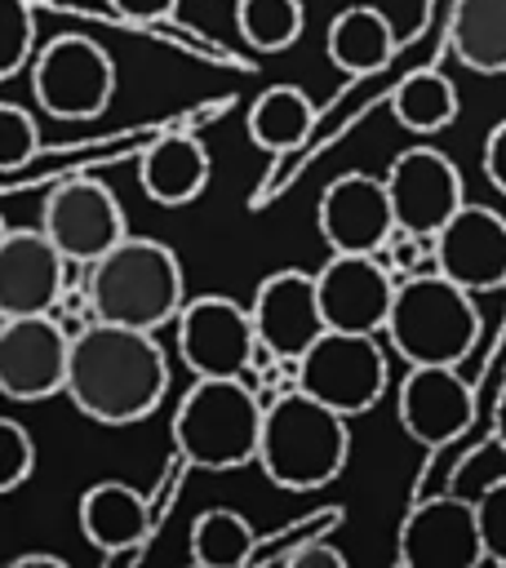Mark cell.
<instances>
[{"label": "cell", "instance_id": "cell-2", "mask_svg": "<svg viewBox=\"0 0 506 568\" xmlns=\"http://www.w3.org/2000/svg\"><path fill=\"white\" fill-rule=\"evenodd\" d=\"M351 417L328 408L324 399L306 395L302 386L275 390L262 413L257 466L271 484L289 493L328 488L351 457Z\"/></svg>", "mask_w": 506, "mask_h": 568}, {"label": "cell", "instance_id": "cell-37", "mask_svg": "<svg viewBox=\"0 0 506 568\" xmlns=\"http://www.w3.org/2000/svg\"><path fill=\"white\" fill-rule=\"evenodd\" d=\"M31 4H53V0H31Z\"/></svg>", "mask_w": 506, "mask_h": 568}, {"label": "cell", "instance_id": "cell-3", "mask_svg": "<svg viewBox=\"0 0 506 568\" xmlns=\"http://www.w3.org/2000/svg\"><path fill=\"white\" fill-rule=\"evenodd\" d=\"M182 262L164 240L124 235L98 262L84 266V293L98 320L129 324V328H160L173 324L186 306Z\"/></svg>", "mask_w": 506, "mask_h": 568}, {"label": "cell", "instance_id": "cell-33", "mask_svg": "<svg viewBox=\"0 0 506 568\" xmlns=\"http://www.w3.org/2000/svg\"><path fill=\"white\" fill-rule=\"evenodd\" d=\"M484 178L497 191H506V120H497L484 138Z\"/></svg>", "mask_w": 506, "mask_h": 568}, {"label": "cell", "instance_id": "cell-11", "mask_svg": "<svg viewBox=\"0 0 506 568\" xmlns=\"http://www.w3.org/2000/svg\"><path fill=\"white\" fill-rule=\"evenodd\" d=\"M382 178H386V191H391V204H395V222L413 235H426V240L466 204L462 169L426 142L404 146L386 164Z\"/></svg>", "mask_w": 506, "mask_h": 568}, {"label": "cell", "instance_id": "cell-12", "mask_svg": "<svg viewBox=\"0 0 506 568\" xmlns=\"http://www.w3.org/2000/svg\"><path fill=\"white\" fill-rule=\"evenodd\" d=\"M395 413L408 439L422 448H444L475 426L479 399L457 364H408L395 390Z\"/></svg>", "mask_w": 506, "mask_h": 568}, {"label": "cell", "instance_id": "cell-36", "mask_svg": "<svg viewBox=\"0 0 506 568\" xmlns=\"http://www.w3.org/2000/svg\"><path fill=\"white\" fill-rule=\"evenodd\" d=\"M493 439L506 448V386H502V395H497V408H493Z\"/></svg>", "mask_w": 506, "mask_h": 568}, {"label": "cell", "instance_id": "cell-9", "mask_svg": "<svg viewBox=\"0 0 506 568\" xmlns=\"http://www.w3.org/2000/svg\"><path fill=\"white\" fill-rule=\"evenodd\" d=\"M40 226L67 253L71 266L98 262L107 248H115L129 235L115 191L98 178H67V182L49 186L44 209H40Z\"/></svg>", "mask_w": 506, "mask_h": 568}, {"label": "cell", "instance_id": "cell-26", "mask_svg": "<svg viewBox=\"0 0 506 568\" xmlns=\"http://www.w3.org/2000/svg\"><path fill=\"white\" fill-rule=\"evenodd\" d=\"M302 22H306L302 0H235V31L249 49L280 53L297 44Z\"/></svg>", "mask_w": 506, "mask_h": 568}, {"label": "cell", "instance_id": "cell-34", "mask_svg": "<svg viewBox=\"0 0 506 568\" xmlns=\"http://www.w3.org/2000/svg\"><path fill=\"white\" fill-rule=\"evenodd\" d=\"M111 9H115L120 18H129V22H142V27H151V22H164V18H173L178 0H111Z\"/></svg>", "mask_w": 506, "mask_h": 568}, {"label": "cell", "instance_id": "cell-1", "mask_svg": "<svg viewBox=\"0 0 506 568\" xmlns=\"http://www.w3.org/2000/svg\"><path fill=\"white\" fill-rule=\"evenodd\" d=\"M169 390V359L151 328L93 320L71 333L67 390L98 426H133L160 408Z\"/></svg>", "mask_w": 506, "mask_h": 568}, {"label": "cell", "instance_id": "cell-8", "mask_svg": "<svg viewBox=\"0 0 506 568\" xmlns=\"http://www.w3.org/2000/svg\"><path fill=\"white\" fill-rule=\"evenodd\" d=\"M173 328H178V355L195 377H244L257 355L253 311L222 293L186 297Z\"/></svg>", "mask_w": 506, "mask_h": 568}, {"label": "cell", "instance_id": "cell-25", "mask_svg": "<svg viewBox=\"0 0 506 568\" xmlns=\"http://www.w3.org/2000/svg\"><path fill=\"white\" fill-rule=\"evenodd\" d=\"M391 111L408 133L431 138V133H439L457 120V89L444 71H413V75L399 80V89L391 98Z\"/></svg>", "mask_w": 506, "mask_h": 568}, {"label": "cell", "instance_id": "cell-18", "mask_svg": "<svg viewBox=\"0 0 506 568\" xmlns=\"http://www.w3.org/2000/svg\"><path fill=\"white\" fill-rule=\"evenodd\" d=\"M67 253L49 231L4 226L0 235V315H53L67 284Z\"/></svg>", "mask_w": 506, "mask_h": 568}, {"label": "cell", "instance_id": "cell-10", "mask_svg": "<svg viewBox=\"0 0 506 568\" xmlns=\"http://www.w3.org/2000/svg\"><path fill=\"white\" fill-rule=\"evenodd\" d=\"M71 333L58 315H0V390L36 404L67 390Z\"/></svg>", "mask_w": 506, "mask_h": 568}, {"label": "cell", "instance_id": "cell-4", "mask_svg": "<svg viewBox=\"0 0 506 568\" xmlns=\"http://www.w3.org/2000/svg\"><path fill=\"white\" fill-rule=\"evenodd\" d=\"M266 404L249 377H195V386L173 408V453L182 466L240 470L257 462Z\"/></svg>", "mask_w": 506, "mask_h": 568}, {"label": "cell", "instance_id": "cell-5", "mask_svg": "<svg viewBox=\"0 0 506 568\" xmlns=\"http://www.w3.org/2000/svg\"><path fill=\"white\" fill-rule=\"evenodd\" d=\"M386 342L408 364H462L479 342V306L475 293L448 280L444 271L399 275Z\"/></svg>", "mask_w": 506, "mask_h": 568}, {"label": "cell", "instance_id": "cell-17", "mask_svg": "<svg viewBox=\"0 0 506 568\" xmlns=\"http://www.w3.org/2000/svg\"><path fill=\"white\" fill-rule=\"evenodd\" d=\"M249 311H253L257 342L289 364H297L311 351V342L328 328L324 306H320V288H315V271H297V266L271 271L257 284Z\"/></svg>", "mask_w": 506, "mask_h": 568}, {"label": "cell", "instance_id": "cell-35", "mask_svg": "<svg viewBox=\"0 0 506 568\" xmlns=\"http://www.w3.org/2000/svg\"><path fill=\"white\" fill-rule=\"evenodd\" d=\"M4 568H71L62 555H18V559H9Z\"/></svg>", "mask_w": 506, "mask_h": 568}, {"label": "cell", "instance_id": "cell-20", "mask_svg": "<svg viewBox=\"0 0 506 568\" xmlns=\"http://www.w3.org/2000/svg\"><path fill=\"white\" fill-rule=\"evenodd\" d=\"M138 182L164 209L191 204L209 186V151H204V142L191 138V133H164V138H155L142 151V160H138Z\"/></svg>", "mask_w": 506, "mask_h": 568}, {"label": "cell", "instance_id": "cell-16", "mask_svg": "<svg viewBox=\"0 0 506 568\" xmlns=\"http://www.w3.org/2000/svg\"><path fill=\"white\" fill-rule=\"evenodd\" d=\"M431 262L470 293L506 288V217L488 204H462L435 235Z\"/></svg>", "mask_w": 506, "mask_h": 568}, {"label": "cell", "instance_id": "cell-30", "mask_svg": "<svg viewBox=\"0 0 506 568\" xmlns=\"http://www.w3.org/2000/svg\"><path fill=\"white\" fill-rule=\"evenodd\" d=\"M31 470H36V444L27 426H18L13 417H0V493H13L18 484H27Z\"/></svg>", "mask_w": 506, "mask_h": 568}, {"label": "cell", "instance_id": "cell-27", "mask_svg": "<svg viewBox=\"0 0 506 568\" xmlns=\"http://www.w3.org/2000/svg\"><path fill=\"white\" fill-rule=\"evenodd\" d=\"M342 519H346V506H320V510H306V515L289 519L280 532L257 537L253 568H262V564H284V559H289L297 546H306V541H315V537H328V532H333Z\"/></svg>", "mask_w": 506, "mask_h": 568}, {"label": "cell", "instance_id": "cell-28", "mask_svg": "<svg viewBox=\"0 0 506 568\" xmlns=\"http://www.w3.org/2000/svg\"><path fill=\"white\" fill-rule=\"evenodd\" d=\"M36 53V4L0 0V80L22 75V67H31Z\"/></svg>", "mask_w": 506, "mask_h": 568}, {"label": "cell", "instance_id": "cell-14", "mask_svg": "<svg viewBox=\"0 0 506 568\" xmlns=\"http://www.w3.org/2000/svg\"><path fill=\"white\" fill-rule=\"evenodd\" d=\"M399 564L408 568H475L484 564V532L475 497H426L399 524Z\"/></svg>", "mask_w": 506, "mask_h": 568}, {"label": "cell", "instance_id": "cell-24", "mask_svg": "<svg viewBox=\"0 0 506 568\" xmlns=\"http://www.w3.org/2000/svg\"><path fill=\"white\" fill-rule=\"evenodd\" d=\"M257 537L262 532H253V524L240 510L213 506L191 524V559L200 568H253Z\"/></svg>", "mask_w": 506, "mask_h": 568}, {"label": "cell", "instance_id": "cell-13", "mask_svg": "<svg viewBox=\"0 0 506 568\" xmlns=\"http://www.w3.org/2000/svg\"><path fill=\"white\" fill-rule=\"evenodd\" d=\"M315 288L328 328L382 333L399 275L382 262V253H328V262L315 271Z\"/></svg>", "mask_w": 506, "mask_h": 568}, {"label": "cell", "instance_id": "cell-29", "mask_svg": "<svg viewBox=\"0 0 506 568\" xmlns=\"http://www.w3.org/2000/svg\"><path fill=\"white\" fill-rule=\"evenodd\" d=\"M36 120L18 102H0V169L13 173L36 155Z\"/></svg>", "mask_w": 506, "mask_h": 568}, {"label": "cell", "instance_id": "cell-7", "mask_svg": "<svg viewBox=\"0 0 506 568\" xmlns=\"http://www.w3.org/2000/svg\"><path fill=\"white\" fill-rule=\"evenodd\" d=\"M31 93L53 120H93L115 93V62L93 36H53L31 62Z\"/></svg>", "mask_w": 506, "mask_h": 568}, {"label": "cell", "instance_id": "cell-15", "mask_svg": "<svg viewBox=\"0 0 506 568\" xmlns=\"http://www.w3.org/2000/svg\"><path fill=\"white\" fill-rule=\"evenodd\" d=\"M320 240L333 253H382L395 222V204L386 191V178L377 173H342L320 191L315 204Z\"/></svg>", "mask_w": 506, "mask_h": 568}, {"label": "cell", "instance_id": "cell-21", "mask_svg": "<svg viewBox=\"0 0 506 568\" xmlns=\"http://www.w3.org/2000/svg\"><path fill=\"white\" fill-rule=\"evenodd\" d=\"M324 49H328V62L337 71L368 75V71H382L391 62V53H395V27H391V18L382 9L351 4V9H342L328 22Z\"/></svg>", "mask_w": 506, "mask_h": 568}, {"label": "cell", "instance_id": "cell-31", "mask_svg": "<svg viewBox=\"0 0 506 568\" xmlns=\"http://www.w3.org/2000/svg\"><path fill=\"white\" fill-rule=\"evenodd\" d=\"M475 510H479V532H484V559L506 564V475L493 479L475 497Z\"/></svg>", "mask_w": 506, "mask_h": 568}, {"label": "cell", "instance_id": "cell-23", "mask_svg": "<svg viewBox=\"0 0 506 568\" xmlns=\"http://www.w3.org/2000/svg\"><path fill=\"white\" fill-rule=\"evenodd\" d=\"M315 124V102L297 84H271L249 106V138L262 151H293Z\"/></svg>", "mask_w": 506, "mask_h": 568}, {"label": "cell", "instance_id": "cell-6", "mask_svg": "<svg viewBox=\"0 0 506 568\" xmlns=\"http://www.w3.org/2000/svg\"><path fill=\"white\" fill-rule=\"evenodd\" d=\"M293 377L306 395L355 417V413H368L386 390V351L377 333L324 328L311 342V351L293 364Z\"/></svg>", "mask_w": 506, "mask_h": 568}, {"label": "cell", "instance_id": "cell-22", "mask_svg": "<svg viewBox=\"0 0 506 568\" xmlns=\"http://www.w3.org/2000/svg\"><path fill=\"white\" fill-rule=\"evenodd\" d=\"M448 49L479 75H506V0H457L448 18Z\"/></svg>", "mask_w": 506, "mask_h": 568}, {"label": "cell", "instance_id": "cell-32", "mask_svg": "<svg viewBox=\"0 0 506 568\" xmlns=\"http://www.w3.org/2000/svg\"><path fill=\"white\" fill-rule=\"evenodd\" d=\"M284 568H346V555H342L337 546H328V537H315V541L297 546V550L284 559Z\"/></svg>", "mask_w": 506, "mask_h": 568}, {"label": "cell", "instance_id": "cell-19", "mask_svg": "<svg viewBox=\"0 0 506 568\" xmlns=\"http://www.w3.org/2000/svg\"><path fill=\"white\" fill-rule=\"evenodd\" d=\"M155 524H160V506H151L124 479H102L80 493V532L89 546L102 550L107 568L138 564Z\"/></svg>", "mask_w": 506, "mask_h": 568}]
</instances>
